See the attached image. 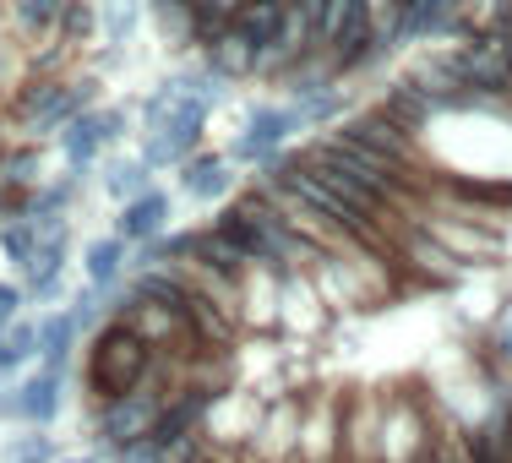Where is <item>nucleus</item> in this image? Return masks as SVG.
Wrapping results in <instances>:
<instances>
[{
	"label": "nucleus",
	"instance_id": "nucleus-5",
	"mask_svg": "<svg viewBox=\"0 0 512 463\" xmlns=\"http://www.w3.org/2000/svg\"><path fill=\"white\" fill-rule=\"evenodd\" d=\"M393 257L404 262V267H414V273H420L425 284H436V289L463 284V278L474 273V267L458 257V251H447L442 240H436L425 224H414V218H404V224L393 229Z\"/></svg>",
	"mask_w": 512,
	"mask_h": 463
},
{
	"label": "nucleus",
	"instance_id": "nucleus-8",
	"mask_svg": "<svg viewBox=\"0 0 512 463\" xmlns=\"http://www.w3.org/2000/svg\"><path fill=\"white\" fill-rule=\"evenodd\" d=\"M60 393H66V376L39 365L28 382L11 387V420H28V425H50L60 414Z\"/></svg>",
	"mask_w": 512,
	"mask_h": 463
},
{
	"label": "nucleus",
	"instance_id": "nucleus-20",
	"mask_svg": "<svg viewBox=\"0 0 512 463\" xmlns=\"http://www.w3.org/2000/svg\"><path fill=\"white\" fill-rule=\"evenodd\" d=\"M104 186H109V197H115V202H131V197H142V191L153 186V175H148L142 158H120V164L104 175Z\"/></svg>",
	"mask_w": 512,
	"mask_h": 463
},
{
	"label": "nucleus",
	"instance_id": "nucleus-1",
	"mask_svg": "<svg viewBox=\"0 0 512 463\" xmlns=\"http://www.w3.org/2000/svg\"><path fill=\"white\" fill-rule=\"evenodd\" d=\"M153 349L142 344L137 333H131L126 322H109L93 333V344H88V360H82V382H88V393L99 398H120V393H131L137 382H148V371H153Z\"/></svg>",
	"mask_w": 512,
	"mask_h": 463
},
{
	"label": "nucleus",
	"instance_id": "nucleus-16",
	"mask_svg": "<svg viewBox=\"0 0 512 463\" xmlns=\"http://www.w3.org/2000/svg\"><path fill=\"white\" fill-rule=\"evenodd\" d=\"M235 28L256 44H273L278 28H284V0H240L235 11Z\"/></svg>",
	"mask_w": 512,
	"mask_h": 463
},
{
	"label": "nucleus",
	"instance_id": "nucleus-13",
	"mask_svg": "<svg viewBox=\"0 0 512 463\" xmlns=\"http://www.w3.org/2000/svg\"><path fill=\"white\" fill-rule=\"evenodd\" d=\"M77 338H82V327L71 322V311L39 316V365H50V371L66 376L71 355H77Z\"/></svg>",
	"mask_w": 512,
	"mask_h": 463
},
{
	"label": "nucleus",
	"instance_id": "nucleus-2",
	"mask_svg": "<svg viewBox=\"0 0 512 463\" xmlns=\"http://www.w3.org/2000/svg\"><path fill=\"white\" fill-rule=\"evenodd\" d=\"M169 393H175V382H169V355H164V360H153L148 382H137L131 393H120V398H104V404L93 409V431H99V442L109 447V453H120V447H131V442H148Z\"/></svg>",
	"mask_w": 512,
	"mask_h": 463
},
{
	"label": "nucleus",
	"instance_id": "nucleus-27",
	"mask_svg": "<svg viewBox=\"0 0 512 463\" xmlns=\"http://www.w3.org/2000/svg\"><path fill=\"white\" fill-rule=\"evenodd\" d=\"M55 463H99V458H55Z\"/></svg>",
	"mask_w": 512,
	"mask_h": 463
},
{
	"label": "nucleus",
	"instance_id": "nucleus-6",
	"mask_svg": "<svg viewBox=\"0 0 512 463\" xmlns=\"http://www.w3.org/2000/svg\"><path fill=\"white\" fill-rule=\"evenodd\" d=\"M300 131V115L289 104H256L246 131H240V142L229 148V164H256L267 169L278 153H284V142Z\"/></svg>",
	"mask_w": 512,
	"mask_h": 463
},
{
	"label": "nucleus",
	"instance_id": "nucleus-11",
	"mask_svg": "<svg viewBox=\"0 0 512 463\" xmlns=\"http://www.w3.org/2000/svg\"><path fill=\"white\" fill-rule=\"evenodd\" d=\"M256 55H262V44L246 39L235 22H229V28L218 33L213 44H202V60H207V66H213L224 82H246V77H256Z\"/></svg>",
	"mask_w": 512,
	"mask_h": 463
},
{
	"label": "nucleus",
	"instance_id": "nucleus-18",
	"mask_svg": "<svg viewBox=\"0 0 512 463\" xmlns=\"http://www.w3.org/2000/svg\"><path fill=\"white\" fill-rule=\"evenodd\" d=\"M0 251H6L11 267H28L33 251H39V218H33V213L6 218V224H0Z\"/></svg>",
	"mask_w": 512,
	"mask_h": 463
},
{
	"label": "nucleus",
	"instance_id": "nucleus-15",
	"mask_svg": "<svg viewBox=\"0 0 512 463\" xmlns=\"http://www.w3.org/2000/svg\"><path fill=\"white\" fill-rule=\"evenodd\" d=\"M82 273H88L93 289H115V278L126 273V240L120 235H104L82 251Z\"/></svg>",
	"mask_w": 512,
	"mask_h": 463
},
{
	"label": "nucleus",
	"instance_id": "nucleus-19",
	"mask_svg": "<svg viewBox=\"0 0 512 463\" xmlns=\"http://www.w3.org/2000/svg\"><path fill=\"white\" fill-rule=\"evenodd\" d=\"M33 355H39V322H6V333H0V376L22 371Z\"/></svg>",
	"mask_w": 512,
	"mask_h": 463
},
{
	"label": "nucleus",
	"instance_id": "nucleus-25",
	"mask_svg": "<svg viewBox=\"0 0 512 463\" xmlns=\"http://www.w3.org/2000/svg\"><path fill=\"white\" fill-rule=\"evenodd\" d=\"M22 300H28V289H17V284H0V327H6V322H17Z\"/></svg>",
	"mask_w": 512,
	"mask_h": 463
},
{
	"label": "nucleus",
	"instance_id": "nucleus-10",
	"mask_svg": "<svg viewBox=\"0 0 512 463\" xmlns=\"http://www.w3.org/2000/svg\"><path fill=\"white\" fill-rule=\"evenodd\" d=\"M164 224H169V197L164 191H142V197H131V202H120V218H115V235L126 240V246H148L153 235H164Z\"/></svg>",
	"mask_w": 512,
	"mask_h": 463
},
{
	"label": "nucleus",
	"instance_id": "nucleus-4",
	"mask_svg": "<svg viewBox=\"0 0 512 463\" xmlns=\"http://www.w3.org/2000/svg\"><path fill=\"white\" fill-rule=\"evenodd\" d=\"M93 99H99V82L93 77H82V82H33V88L17 99L22 131H33V137L66 131L82 109H93Z\"/></svg>",
	"mask_w": 512,
	"mask_h": 463
},
{
	"label": "nucleus",
	"instance_id": "nucleus-21",
	"mask_svg": "<svg viewBox=\"0 0 512 463\" xmlns=\"http://www.w3.org/2000/svg\"><path fill=\"white\" fill-rule=\"evenodd\" d=\"M93 28H99V6L93 0H66V11H60V39L82 44Z\"/></svg>",
	"mask_w": 512,
	"mask_h": 463
},
{
	"label": "nucleus",
	"instance_id": "nucleus-9",
	"mask_svg": "<svg viewBox=\"0 0 512 463\" xmlns=\"http://www.w3.org/2000/svg\"><path fill=\"white\" fill-rule=\"evenodd\" d=\"M186 267H197V273H218V278H235V284H246V273H251L246 251H240L218 224H202V229H197V240H191V262H186Z\"/></svg>",
	"mask_w": 512,
	"mask_h": 463
},
{
	"label": "nucleus",
	"instance_id": "nucleus-12",
	"mask_svg": "<svg viewBox=\"0 0 512 463\" xmlns=\"http://www.w3.org/2000/svg\"><path fill=\"white\" fill-rule=\"evenodd\" d=\"M180 191H186V197H197V202L224 197V191H229V158L197 148L186 164H180Z\"/></svg>",
	"mask_w": 512,
	"mask_h": 463
},
{
	"label": "nucleus",
	"instance_id": "nucleus-28",
	"mask_svg": "<svg viewBox=\"0 0 512 463\" xmlns=\"http://www.w3.org/2000/svg\"><path fill=\"white\" fill-rule=\"evenodd\" d=\"M17 463H33V458H17Z\"/></svg>",
	"mask_w": 512,
	"mask_h": 463
},
{
	"label": "nucleus",
	"instance_id": "nucleus-17",
	"mask_svg": "<svg viewBox=\"0 0 512 463\" xmlns=\"http://www.w3.org/2000/svg\"><path fill=\"white\" fill-rule=\"evenodd\" d=\"M60 11H66V0H11V17H17L22 39H50L60 28Z\"/></svg>",
	"mask_w": 512,
	"mask_h": 463
},
{
	"label": "nucleus",
	"instance_id": "nucleus-24",
	"mask_svg": "<svg viewBox=\"0 0 512 463\" xmlns=\"http://www.w3.org/2000/svg\"><path fill=\"white\" fill-rule=\"evenodd\" d=\"M11 458H33V463H55V442L50 436H28V442H17V453Z\"/></svg>",
	"mask_w": 512,
	"mask_h": 463
},
{
	"label": "nucleus",
	"instance_id": "nucleus-7",
	"mask_svg": "<svg viewBox=\"0 0 512 463\" xmlns=\"http://www.w3.org/2000/svg\"><path fill=\"white\" fill-rule=\"evenodd\" d=\"M120 131H126V115H120V109H82V115L60 131V153H66L71 175L93 169V158H99L109 142H120Z\"/></svg>",
	"mask_w": 512,
	"mask_h": 463
},
{
	"label": "nucleus",
	"instance_id": "nucleus-23",
	"mask_svg": "<svg viewBox=\"0 0 512 463\" xmlns=\"http://www.w3.org/2000/svg\"><path fill=\"white\" fill-rule=\"evenodd\" d=\"M131 22H137L131 0H104V39L109 44H126L131 39Z\"/></svg>",
	"mask_w": 512,
	"mask_h": 463
},
{
	"label": "nucleus",
	"instance_id": "nucleus-26",
	"mask_svg": "<svg viewBox=\"0 0 512 463\" xmlns=\"http://www.w3.org/2000/svg\"><path fill=\"white\" fill-rule=\"evenodd\" d=\"M197 463H229V458H224V453H213V447H207V453H202Z\"/></svg>",
	"mask_w": 512,
	"mask_h": 463
},
{
	"label": "nucleus",
	"instance_id": "nucleus-22",
	"mask_svg": "<svg viewBox=\"0 0 512 463\" xmlns=\"http://www.w3.org/2000/svg\"><path fill=\"white\" fill-rule=\"evenodd\" d=\"M33 180H39V148L0 153V186H33Z\"/></svg>",
	"mask_w": 512,
	"mask_h": 463
},
{
	"label": "nucleus",
	"instance_id": "nucleus-14",
	"mask_svg": "<svg viewBox=\"0 0 512 463\" xmlns=\"http://www.w3.org/2000/svg\"><path fill=\"white\" fill-rule=\"evenodd\" d=\"M158 33H164V44H175V50H197V6L191 0H148Z\"/></svg>",
	"mask_w": 512,
	"mask_h": 463
},
{
	"label": "nucleus",
	"instance_id": "nucleus-29",
	"mask_svg": "<svg viewBox=\"0 0 512 463\" xmlns=\"http://www.w3.org/2000/svg\"><path fill=\"white\" fill-rule=\"evenodd\" d=\"M0 333H6V327H0Z\"/></svg>",
	"mask_w": 512,
	"mask_h": 463
},
{
	"label": "nucleus",
	"instance_id": "nucleus-3",
	"mask_svg": "<svg viewBox=\"0 0 512 463\" xmlns=\"http://www.w3.org/2000/svg\"><path fill=\"white\" fill-rule=\"evenodd\" d=\"M338 137L344 142H355V148H365L371 158H382V164H393V169H404V175L414 180H425V197H431V186H436V175H425V153H420V137L414 131H404L398 120H387L382 109H355V115H344L338 120Z\"/></svg>",
	"mask_w": 512,
	"mask_h": 463
}]
</instances>
